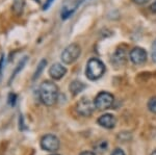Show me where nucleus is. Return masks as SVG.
<instances>
[{"instance_id": "1", "label": "nucleus", "mask_w": 156, "mask_h": 155, "mask_svg": "<svg viewBox=\"0 0 156 155\" xmlns=\"http://www.w3.org/2000/svg\"><path fill=\"white\" fill-rule=\"evenodd\" d=\"M39 97L44 105L53 106L58 98V87L52 81H44L40 86Z\"/></svg>"}, {"instance_id": "2", "label": "nucleus", "mask_w": 156, "mask_h": 155, "mask_svg": "<svg viewBox=\"0 0 156 155\" xmlns=\"http://www.w3.org/2000/svg\"><path fill=\"white\" fill-rule=\"evenodd\" d=\"M105 73V66L99 58H90L87 64L85 69V75L90 80H98L104 75Z\"/></svg>"}, {"instance_id": "3", "label": "nucleus", "mask_w": 156, "mask_h": 155, "mask_svg": "<svg viewBox=\"0 0 156 155\" xmlns=\"http://www.w3.org/2000/svg\"><path fill=\"white\" fill-rule=\"evenodd\" d=\"M81 54V48L80 46L76 43L70 44L69 46H67L64 49V51L62 52V62L67 65H71L74 62H76L78 59V57Z\"/></svg>"}, {"instance_id": "4", "label": "nucleus", "mask_w": 156, "mask_h": 155, "mask_svg": "<svg viewBox=\"0 0 156 155\" xmlns=\"http://www.w3.org/2000/svg\"><path fill=\"white\" fill-rule=\"evenodd\" d=\"M114 100L115 98L112 94L108 93V92H100L94 100V104L95 107L99 111H105L112 106Z\"/></svg>"}, {"instance_id": "5", "label": "nucleus", "mask_w": 156, "mask_h": 155, "mask_svg": "<svg viewBox=\"0 0 156 155\" xmlns=\"http://www.w3.org/2000/svg\"><path fill=\"white\" fill-rule=\"evenodd\" d=\"M59 139L53 134H46L41 139V148L48 152H56L59 149Z\"/></svg>"}, {"instance_id": "6", "label": "nucleus", "mask_w": 156, "mask_h": 155, "mask_svg": "<svg viewBox=\"0 0 156 155\" xmlns=\"http://www.w3.org/2000/svg\"><path fill=\"white\" fill-rule=\"evenodd\" d=\"M95 107L94 102H92L89 98L83 97L77 102L76 104V111L80 116L82 117H90L93 114Z\"/></svg>"}, {"instance_id": "7", "label": "nucleus", "mask_w": 156, "mask_h": 155, "mask_svg": "<svg viewBox=\"0 0 156 155\" xmlns=\"http://www.w3.org/2000/svg\"><path fill=\"white\" fill-rule=\"evenodd\" d=\"M129 58L132 62V64L140 66L145 64L147 61V52L142 47H134L129 53Z\"/></svg>"}, {"instance_id": "8", "label": "nucleus", "mask_w": 156, "mask_h": 155, "mask_svg": "<svg viewBox=\"0 0 156 155\" xmlns=\"http://www.w3.org/2000/svg\"><path fill=\"white\" fill-rule=\"evenodd\" d=\"M98 124L106 129H112L117 124V118L112 114H104L99 117Z\"/></svg>"}, {"instance_id": "9", "label": "nucleus", "mask_w": 156, "mask_h": 155, "mask_svg": "<svg viewBox=\"0 0 156 155\" xmlns=\"http://www.w3.org/2000/svg\"><path fill=\"white\" fill-rule=\"evenodd\" d=\"M67 73V69L66 67H64L62 64H53L49 69V75L51 76V78H53L54 80H59L62 77L66 75Z\"/></svg>"}, {"instance_id": "10", "label": "nucleus", "mask_w": 156, "mask_h": 155, "mask_svg": "<svg viewBox=\"0 0 156 155\" xmlns=\"http://www.w3.org/2000/svg\"><path fill=\"white\" fill-rule=\"evenodd\" d=\"M82 2H83V0H74V1H73L72 3H70L69 5L65 6L62 11V19L66 20L69 18V17H71Z\"/></svg>"}, {"instance_id": "11", "label": "nucleus", "mask_w": 156, "mask_h": 155, "mask_svg": "<svg viewBox=\"0 0 156 155\" xmlns=\"http://www.w3.org/2000/svg\"><path fill=\"white\" fill-rule=\"evenodd\" d=\"M84 89H85V84L82 83L81 81H78V80L72 81L71 84L69 86V90L72 93L73 96H76V95H78L79 93H81Z\"/></svg>"}, {"instance_id": "12", "label": "nucleus", "mask_w": 156, "mask_h": 155, "mask_svg": "<svg viewBox=\"0 0 156 155\" xmlns=\"http://www.w3.org/2000/svg\"><path fill=\"white\" fill-rule=\"evenodd\" d=\"M114 62L117 66H120V65H123L126 61V51L125 49L121 48V49H118L117 52L115 53V56H114Z\"/></svg>"}, {"instance_id": "13", "label": "nucleus", "mask_w": 156, "mask_h": 155, "mask_svg": "<svg viewBox=\"0 0 156 155\" xmlns=\"http://www.w3.org/2000/svg\"><path fill=\"white\" fill-rule=\"evenodd\" d=\"M47 66V61L46 59H42L41 62H40V64L37 65V68L36 70V72H34V80H36V79H37L40 77V75L42 74V72L44 71V69H45V67Z\"/></svg>"}, {"instance_id": "14", "label": "nucleus", "mask_w": 156, "mask_h": 155, "mask_svg": "<svg viewBox=\"0 0 156 155\" xmlns=\"http://www.w3.org/2000/svg\"><path fill=\"white\" fill-rule=\"evenodd\" d=\"M26 62H27V56H25L23 57V58L21 59V61L19 62V64H18V66H17V68L15 69V71H14V73L12 74V77H11V79H9V81L12 80V79H14L15 77L17 76V74L19 73L20 71H21L22 69H23V67L25 66V64H26Z\"/></svg>"}, {"instance_id": "15", "label": "nucleus", "mask_w": 156, "mask_h": 155, "mask_svg": "<svg viewBox=\"0 0 156 155\" xmlns=\"http://www.w3.org/2000/svg\"><path fill=\"white\" fill-rule=\"evenodd\" d=\"M107 146L108 145H107L106 141H100L95 145L94 148L97 152H99V153H104V152L107 150Z\"/></svg>"}, {"instance_id": "16", "label": "nucleus", "mask_w": 156, "mask_h": 155, "mask_svg": "<svg viewBox=\"0 0 156 155\" xmlns=\"http://www.w3.org/2000/svg\"><path fill=\"white\" fill-rule=\"evenodd\" d=\"M148 108L151 112L156 114V97H152L148 102Z\"/></svg>"}, {"instance_id": "17", "label": "nucleus", "mask_w": 156, "mask_h": 155, "mask_svg": "<svg viewBox=\"0 0 156 155\" xmlns=\"http://www.w3.org/2000/svg\"><path fill=\"white\" fill-rule=\"evenodd\" d=\"M22 7H23V0H16V1H15V3H14V5H12L14 11L19 9L20 12H22Z\"/></svg>"}, {"instance_id": "18", "label": "nucleus", "mask_w": 156, "mask_h": 155, "mask_svg": "<svg viewBox=\"0 0 156 155\" xmlns=\"http://www.w3.org/2000/svg\"><path fill=\"white\" fill-rule=\"evenodd\" d=\"M151 55H152L153 62H156V40L153 42L152 47H151Z\"/></svg>"}, {"instance_id": "19", "label": "nucleus", "mask_w": 156, "mask_h": 155, "mask_svg": "<svg viewBox=\"0 0 156 155\" xmlns=\"http://www.w3.org/2000/svg\"><path fill=\"white\" fill-rule=\"evenodd\" d=\"M16 95L15 94H9V103L11 104L12 106H14L15 104H16Z\"/></svg>"}, {"instance_id": "20", "label": "nucleus", "mask_w": 156, "mask_h": 155, "mask_svg": "<svg viewBox=\"0 0 156 155\" xmlns=\"http://www.w3.org/2000/svg\"><path fill=\"white\" fill-rule=\"evenodd\" d=\"M110 155H126V154H125V152L123 151L122 149L117 148V149H115L114 151H112V153Z\"/></svg>"}, {"instance_id": "21", "label": "nucleus", "mask_w": 156, "mask_h": 155, "mask_svg": "<svg viewBox=\"0 0 156 155\" xmlns=\"http://www.w3.org/2000/svg\"><path fill=\"white\" fill-rule=\"evenodd\" d=\"M4 55L2 54L1 55V58H0V76H1V73H2V69H3V65H4Z\"/></svg>"}, {"instance_id": "22", "label": "nucleus", "mask_w": 156, "mask_h": 155, "mask_svg": "<svg viewBox=\"0 0 156 155\" xmlns=\"http://www.w3.org/2000/svg\"><path fill=\"white\" fill-rule=\"evenodd\" d=\"M132 1L136 4H145V3H147L149 0H132Z\"/></svg>"}, {"instance_id": "23", "label": "nucleus", "mask_w": 156, "mask_h": 155, "mask_svg": "<svg viewBox=\"0 0 156 155\" xmlns=\"http://www.w3.org/2000/svg\"><path fill=\"white\" fill-rule=\"evenodd\" d=\"M52 2H53V0H47V1H46V4L44 5V9H45V11H46V9H48V7H49L50 5H51Z\"/></svg>"}, {"instance_id": "24", "label": "nucleus", "mask_w": 156, "mask_h": 155, "mask_svg": "<svg viewBox=\"0 0 156 155\" xmlns=\"http://www.w3.org/2000/svg\"><path fill=\"white\" fill-rule=\"evenodd\" d=\"M150 9H151V11H152L153 12H155V14H156V0H154V2L151 4Z\"/></svg>"}, {"instance_id": "25", "label": "nucleus", "mask_w": 156, "mask_h": 155, "mask_svg": "<svg viewBox=\"0 0 156 155\" xmlns=\"http://www.w3.org/2000/svg\"><path fill=\"white\" fill-rule=\"evenodd\" d=\"M80 155H96V154L90 151H84V152H82V153H80Z\"/></svg>"}, {"instance_id": "26", "label": "nucleus", "mask_w": 156, "mask_h": 155, "mask_svg": "<svg viewBox=\"0 0 156 155\" xmlns=\"http://www.w3.org/2000/svg\"><path fill=\"white\" fill-rule=\"evenodd\" d=\"M151 155H156V150H155V151H154V152H153V153H152V154H151Z\"/></svg>"}, {"instance_id": "27", "label": "nucleus", "mask_w": 156, "mask_h": 155, "mask_svg": "<svg viewBox=\"0 0 156 155\" xmlns=\"http://www.w3.org/2000/svg\"><path fill=\"white\" fill-rule=\"evenodd\" d=\"M51 155H59V154H56V153H53V154H51Z\"/></svg>"}]
</instances>
